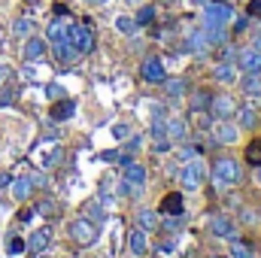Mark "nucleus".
Returning <instances> with one entry per match:
<instances>
[{
	"label": "nucleus",
	"instance_id": "1",
	"mask_svg": "<svg viewBox=\"0 0 261 258\" xmlns=\"http://www.w3.org/2000/svg\"><path fill=\"white\" fill-rule=\"evenodd\" d=\"M67 234H70V240L76 243V246H94L97 243V225L94 222H88L85 216L82 219H73L70 222V228H67Z\"/></svg>",
	"mask_w": 261,
	"mask_h": 258
},
{
	"label": "nucleus",
	"instance_id": "2",
	"mask_svg": "<svg viewBox=\"0 0 261 258\" xmlns=\"http://www.w3.org/2000/svg\"><path fill=\"white\" fill-rule=\"evenodd\" d=\"M234 18V9L228 3H216L210 0L203 6V28H228V21Z\"/></svg>",
	"mask_w": 261,
	"mask_h": 258
},
{
	"label": "nucleus",
	"instance_id": "3",
	"mask_svg": "<svg viewBox=\"0 0 261 258\" xmlns=\"http://www.w3.org/2000/svg\"><path fill=\"white\" fill-rule=\"evenodd\" d=\"M67 40L73 43V49H76L79 55H88V52H94V31H91L88 24H73V21H70Z\"/></svg>",
	"mask_w": 261,
	"mask_h": 258
},
{
	"label": "nucleus",
	"instance_id": "4",
	"mask_svg": "<svg viewBox=\"0 0 261 258\" xmlns=\"http://www.w3.org/2000/svg\"><path fill=\"white\" fill-rule=\"evenodd\" d=\"M200 183H203V161H186V167H182V173H179V186L186 189V192H197L200 189Z\"/></svg>",
	"mask_w": 261,
	"mask_h": 258
},
{
	"label": "nucleus",
	"instance_id": "5",
	"mask_svg": "<svg viewBox=\"0 0 261 258\" xmlns=\"http://www.w3.org/2000/svg\"><path fill=\"white\" fill-rule=\"evenodd\" d=\"M213 173H216L219 179H225L228 186H237V183H240V161H237V158H231V155H225V158H216V167H213Z\"/></svg>",
	"mask_w": 261,
	"mask_h": 258
},
{
	"label": "nucleus",
	"instance_id": "6",
	"mask_svg": "<svg viewBox=\"0 0 261 258\" xmlns=\"http://www.w3.org/2000/svg\"><path fill=\"white\" fill-rule=\"evenodd\" d=\"M206 110H210L213 119H231V116L237 113V100H234L231 94H213Z\"/></svg>",
	"mask_w": 261,
	"mask_h": 258
},
{
	"label": "nucleus",
	"instance_id": "7",
	"mask_svg": "<svg viewBox=\"0 0 261 258\" xmlns=\"http://www.w3.org/2000/svg\"><path fill=\"white\" fill-rule=\"evenodd\" d=\"M213 140H216V143H222V146H234V143L240 140V128H237V122L219 119V122L213 125Z\"/></svg>",
	"mask_w": 261,
	"mask_h": 258
},
{
	"label": "nucleus",
	"instance_id": "8",
	"mask_svg": "<svg viewBox=\"0 0 261 258\" xmlns=\"http://www.w3.org/2000/svg\"><path fill=\"white\" fill-rule=\"evenodd\" d=\"M140 73H143V79L146 82H164L167 79V70H164V61L161 58H143V64H140Z\"/></svg>",
	"mask_w": 261,
	"mask_h": 258
},
{
	"label": "nucleus",
	"instance_id": "9",
	"mask_svg": "<svg viewBox=\"0 0 261 258\" xmlns=\"http://www.w3.org/2000/svg\"><path fill=\"white\" fill-rule=\"evenodd\" d=\"M237 67H240L243 73H261V52L252 49V46L240 49V52H237Z\"/></svg>",
	"mask_w": 261,
	"mask_h": 258
},
{
	"label": "nucleus",
	"instance_id": "10",
	"mask_svg": "<svg viewBox=\"0 0 261 258\" xmlns=\"http://www.w3.org/2000/svg\"><path fill=\"white\" fill-rule=\"evenodd\" d=\"M210 231H213V237H219V240H234V237H237V225H234L228 216H216V219L210 222Z\"/></svg>",
	"mask_w": 261,
	"mask_h": 258
},
{
	"label": "nucleus",
	"instance_id": "11",
	"mask_svg": "<svg viewBox=\"0 0 261 258\" xmlns=\"http://www.w3.org/2000/svg\"><path fill=\"white\" fill-rule=\"evenodd\" d=\"M164 216H186V200L179 192H170L161 197V207H158Z\"/></svg>",
	"mask_w": 261,
	"mask_h": 258
},
{
	"label": "nucleus",
	"instance_id": "12",
	"mask_svg": "<svg viewBox=\"0 0 261 258\" xmlns=\"http://www.w3.org/2000/svg\"><path fill=\"white\" fill-rule=\"evenodd\" d=\"M206 49H210V40H206V31L203 28L200 31H192L186 37V52L189 55H206Z\"/></svg>",
	"mask_w": 261,
	"mask_h": 258
},
{
	"label": "nucleus",
	"instance_id": "13",
	"mask_svg": "<svg viewBox=\"0 0 261 258\" xmlns=\"http://www.w3.org/2000/svg\"><path fill=\"white\" fill-rule=\"evenodd\" d=\"M21 55H24V61H40L43 55H46V40H40V37H28L24 40V49H21Z\"/></svg>",
	"mask_w": 261,
	"mask_h": 258
},
{
	"label": "nucleus",
	"instance_id": "14",
	"mask_svg": "<svg viewBox=\"0 0 261 258\" xmlns=\"http://www.w3.org/2000/svg\"><path fill=\"white\" fill-rule=\"evenodd\" d=\"M73 113H76V100H70V97H61V100H55V107H52V122H67V119H73Z\"/></svg>",
	"mask_w": 261,
	"mask_h": 258
},
{
	"label": "nucleus",
	"instance_id": "15",
	"mask_svg": "<svg viewBox=\"0 0 261 258\" xmlns=\"http://www.w3.org/2000/svg\"><path fill=\"white\" fill-rule=\"evenodd\" d=\"M82 213H85V219H88V222H94L97 228H100V222L107 219V210H103V200H100V197L88 200V203L82 207Z\"/></svg>",
	"mask_w": 261,
	"mask_h": 258
},
{
	"label": "nucleus",
	"instance_id": "16",
	"mask_svg": "<svg viewBox=\"0 0 261 258\" xmlns=\"http://www.w3.org/2000/svg\"><path fill=\"white\" fill-rule=\"evenodd\" d=\"M49 243H52V228H37L31 234V240H28V249L31 252H43Z\"/></svg>",
	"mask_w": 261,
	"mask_h": 258
},
{
	"label": "nucleus",
	"instance_id": "17",
	"mask_svg": "<svg viewBox=\"0 0 261 258\" xmlns=\"http://www.w3.org/2000/svg\"><path fill=\"white\" fill-rule=\"evenodd\" d=\"M52 49H55V58H58L61 64H73V61L79 58V52L73 49L70 40H58V43H52Z\"/></svg>",
	"mask_w": 261,
	"mask_h": 258
},
{
	"label": "nucleus",
	"instance_id": "18",
	"mask_svg": "<svg viewBox=\"0 0 261 258\" xmlns=\"http://www.w3.org/2000/svg\"><path fill=\"white\" fill-rule=\"evenodd\" d=\"M125 179H128L130 186H146V167L130 158L128 164H125Z\"/></svg>",
	"mask_w": 261,
	"mask_h": 258
},
{
	"label": "nucleus",
	"instance_id": "19",
	"mask_svg": "<svg viewBox=\"0 0 261 258\" xmlns=\"http://www.w3.org/2000/svg\"><path fill=\"white\" fill-rule=\"evenodd\" d=\"M158 225H161V219H158L155 210H137V228H143V231L149 234V231H155Z\"/></svg>",
	"mask_w": 261,
	"mask_h": 258
},
{
	"label": "nucleus",
	"instance_id": "20",
	"mask_svg": "<svg viewBox=\"0 0 261 258\" xmlns=\"http://www.w3.org/2000/svg\"><path fill=\"white\" fill-rule=\"evenodd\" d=\"M130 252L137 258L149 252V240H146V231H143V228H134V231H130Z\"/></svg>",
	"mask_w": 261,
	"mask_h": 258
},
{
	"label": "nucleus",
	"instance_id": "21",
	"mask_svg": "<svg viewBox=\"0 0 261 258\" xmlns=\"http://www.w3.org/2000/svg\"><path fill=\"white\" fill-rule=\"evenodd\" d=\"M67 31H70V21L67 18H55L46 28V37H49V43H58V40H67Z\"/></svg>",
	"mask_w": 261,
	"mask_h": 258
},
{
	"label": "nucleus",
	"instance_id": "22",
	"mask_svg": "<svg viewBox=\"0 0 261 258\" xmlns=\"http://www.w3.org/2000/svg\"><path fill=\"white\" fill-rule=\"evenodd\" d=\"M186 134H189V125L182 119H167V140L170 143H182Z\"/></svg>",
	"mask_w": 261,
	"mask_h": 258
},
{
	"label": "nucleus",
	"instance_id": "23",
	"mask_svg": "<svg viewBox=\"0 0 261 258\" xmlns=\"http://www.w3.org/2000/svg\"><path fill=\"white\" fill-rule=\"evenodd\" d=\"M9 186H12V197H15V200H28V197H31V192H34V183H31V176L12 179Z\"/></svg>",
	"mask_w": 261,
	"mask_h": 258
},
{
	"label": "nucleus",
	"instance_id": "24",
	"mask_svg": "<svg viewBox=\"0 0 261 258\" xmlns=\"http://www.w3.org/2000/svg\"><path fill=\"white\" fill-rule=\"evenodd\" d=\"M258 125V113L252 107H237V128H255Z\"/></svg>",
	"mask_w": 261,
	"mask_h": 258
},
{
	"label": "nucleus",
	"instance_id": "25",
	"mask_svg": "<svg viewBox=\"0 0 261 258\" xmlns=\"http://www.w3.org/2000/svg\"><path fill=\"white\" fill-rule=\"evenodd\" d=\"M240 91L243 94H261V73H243Z\"/></svg>",
	"mask_w": 261,
	"mask_h": 258
},
{
	"label": "nucleus",
	"instance_id": "26",
	"mask_svg": "<svg viewBox=\"0 0 261 258\" xmlns=\"http://www.w3.org/2000/svg\"><path fill=\"white\" fill-rule=\"evenodd\" d=\"M213 76H216L219 82H234V76H237V67L231 64V61H219V64L213 67Z\"/></svg>",
	"mask_w": 261,
	"mask_h": 258
},
{
	"label": "nucleus",
	"instance_id": "27",
	"mask_svg": "<svg viewBox=\"0 0 261 258\" xmlns=\"http://www.w3.org/2000/svg\"><path fill=\"white\" fill-rule=\"evenodd\" d=\"M189 91V82L186 79H164V94L167 97H182Z\"/></svg>",
	"mask_w": 261,
	"mask_h": 258
},
{
	"label": "nucleus",
	"instance_id": "28",
	"mask_svg": "<svg viewBox=\"0 0 261 258\" xmlns=\"http://www.w3.org/2000/svg\"><path fill=\"white\" fill-rule=\"evenodd\" d=\"M61 155H64V149H61V146L43 149V152H40V164H43V167H55V164L61 161Z\"/></svg>",
	"mask_w": 261,
	"mask_h": 258
},
{
	"label": "nucleus",
	"instance_id": "29",
	"mask_svg": "<svg viewBox=\"0 0 261 258\" xmlns=\"http://www.w3.org/2000/svg\"><path fill=\"white\" fill-rule=\"evenodd\" d=\"M134 21H137V28H146V24H152V21H155V6H152V3L140 6V9H137V15H134Z\"/></svg>",
	"mask_w": 261,
	"mask_h": 258
},
{
	"label": "nucleus",
	"instance_id": "30",
	"mask_svg": "<svg viewBox=\"0 0 261 258\" xmlns=\"http://www.w3.org/2000/svg\"><path fill=\"white\" fill-rule=\"evenodd\" d=\"M203 31H206L210 46H225V43H228V31H225V28H203Z\"/></svg>",
	"mask_w": 261,
	"mask_h": 258
},
{
	"label": "nucleus",
	"instance_id": "31",
	"mask_svg": "<svg viewBox=\"0 0 261 258\" xmlns=\"http://www.w3.org/2000/svg\"><path fill=\"white\" fill-rule=\"evenodd\" d=\"M228 258H255V255H252V249H249L246 243L231 240V252H228Z\"/></svg>",
	"mask_w": 261,
	"mask_h": 258
},
{
	"label": "nucleus",
	"instance_id": "32",
	"mask_svg": "<svg viewBox=\"0 0 261 258\" xmlns=\"http://www.w3.org/2000/svg\"><path fill=\"white\" fill-rule=\"evenodd\" d=\"M246 161L255 164V167H261V137L249 143V149H246Z\"/></svg>",
	"mask_w": 261,
	"mask_h": 258
},
{
	"label": "nucleus",
	"instance_id": "33",
	"mask_svg": "<svg viewBox=\"0 0 261 258\" xmlns=\"http://www.w3.org/2000/svg\"><path fill=\"white\" fill-rule=\"evenodd\" d=\"M116 31H122V34H134L137 31V21L130 18V15H116Z\"/></svg>",
	"mask_w": 261,
	"mask_h": 258
},
{
	"label": "nucleus",
	"instance_id": "34",
	"mask_svg": "<svg viewBox=\"0 0 261 258\" xmlns=\"http://www.w3.org/2000/svg\"><path fill=\"white\" fill-rule=\"evenodd\" d=\"M31 31H34V21H31V18H18V21L12 24V34H15V37H31Z\"/></svg>",
	"mask_w": 261,
	"mask_h": 258
},
{
	"label": "nucleus",
	"instance_id": "35",
	"mask_svg": "<svg viewBox=\"0 0 261 258\" xmlns=\"http://www.w3.org/2000/svg\"><path fill=\"white\" fill-rule=\"evenodd\" d=\"M24 249H28V243H24L21 237H9V240H6V252H9V255H21Z\"/></svg>",
	"mask_w": 261,
	"mask_h": 258
},
{
	"label": "nucleus",
	"instance_id": "36",
	"mask_svg": "<svg viewBox=\"0 0 261 258\" xmlns=\"http://www.w3.org/2000/svg\"><path fill=\"white\" fill-rule=\"evenodd\" d=\"M113 137L119 140V143H125L130 137V125H125V122H119V125H113Z\"/></svg>",
	"mask_w": 261,
	"mask_h": 258
},
{
	"label": "nucleus",
	"instance_id": "37",
	"mask_svg": "<svg viewBox=\"0 0 261 258\" xmlns=\"http://www.w3.org/2000/svg\"><path fill=\"white\" fill-rule=\"evenodd\" d=\"M46 97H49V100H61V97H64V85H58V82L46 85Z\"/></svg>",
	"mask_w": 261,
	"mask_h": 258
},
{
	"label": "nucleus",
	"instance_id": "38",
	"mask_svg": "<svg viewBox=\"0 0 261 258\" xmlns=\"http://www.w3.org/2000/svg\"><path fill=\"white\" fill-rule=\"evenodd\" d=\"M203 107H210V97H206V94H195V100H192V113H200Z\"/></svg>",
	"mask_w": 261,
	"mask_h": 258
},
{
	"label": "nucleus",
	"instance_id": "39",
	"mask_svg": "<svg viewBox=\"0 0 261 258\" xmlns=\"http://www.w3.org/2000/svg\"><path fill=\"white\" fill-rule=\"evenodd\" d=\"M37 213H43V216H52V213H55V203H52V200H43V203L37 207Z\"/></svg>",
	"mask_w": 261,
	"mask_h": 258
},
{
	"label": "nucleus",
	"instance_id": "40",
	"mask_svg": "<svg viewBox=\"0 0 261 258\" xmlns=\"http://www.w3.org/2000/svg\"><path fill=\"white\" fill-rule=\"evenodd\" d=\"M246 24H249V18H246V15L234 18V31H237V34H240V31H246Z\"/></svg>",
	"mask_w": 261,
	"mask_h": 258
},
{
	"label": "nucleus",
	"instance_id": "41",
	"mask_svg": "<svg viewBox=\"0 0 261 258\" xmlns=\"http://www.w3.org/2000/svg\"><path fill=\"white\" fill-rule=\"evenodd\" d=\"M12 100H15V88H9V91L0 94V107H3V104H12Z\"/></svg>",
	"mask_w": 261,
	"mask_h": 258
},
{
	"label": "nucleus",
	"instance_id": "42",
	"mask_svg": "<svg viewBox=\"0 0 261 258\" xmlns=\"http://www.w3.org/2000/svg\"><path fill=\"white\" fill-rule=\"evenodd\" d=\"M252 49H258L261 52V28L255 31V37H252Z\"/></svg>",
	"mask_w": 261,
	"mask_h": 258
},
{
	"label": "nucleus",
	"instance_id": "43",
	"mask_svg": "<svg viewBox=\"0 0 261 258\" xmlns=\"http://www.w3.org/2000/svg\"><path fill=\"white\" fill-rule=\"evenodd\" d=\"M125 143H128V149H140V143H143V140H140V137H134V140H125Z\"/></svg>",
	"mask_w": 261,
	"mask_h": 258
},
{
	"label": "nucleus",
	"instance_id": "44",
	"mask_svg": "<svg viewBox=\"0 0 261 258\" xmlns=\"http://www.w3.org/2000/svg\"><path fill=\"white\" fill-rule=\"evenodd\" d=\"M161 252H173V240H164L161 243Z\"/></svg>",
	"mask_w": 261,
	"mask_h": 258
},
{
	"label": "nucleus",
	"instance_id": "45",
	"mask_svg": "<svg viewBox=\"0 0 261 258\" xmlns=\"http://www.w3.org/2000/svg\"><path fill=\"white\" fill-rule=\"evenodd\" d=\"M9 183H12V179H9V173H0V189H6Z\"/></svg>",
	"mask_w": 261,
	"mask_h": 258
},
{
	"label": "nucleus",
	"instance_id": "46",
	"mask_svg": "<svg viewBox=\"0 0 261 258\" xmlns=\"http://www.w3.org/2000/svg\"><path fill=\"white\" fill-rule=\"evenodd\" d=\"M6 76H9V67H6V64H0V82H3Z\"/></svg>",
	"mask_w": 261,
	"mask_h": 258
},
{
	"label": "nucleus",
	"instance_id": "47",
	"mask_svg": "<svg viewBox=\"0 0 261 258\" xmlns=\"http://www.w3.org/2000/svg\"><path fill=\"white\" fill-rule=\"evenodd\" d=\"M88 3H94V6H103V3H110V0H88Z\"/></svg>",
	"mask_w": 261,
	"mask_h": 258
},
{
	"label": "nucleus",
	"instance_id": "48",
	"mask_svg": "<svg viewBox=\"0 0 261 258\" xmlns=\"http://www.w3.org/2000/svg\"><path fill=\"white\" fill-rule=\"evenodd\" d=\"M258 186H261V167H258Z\"/></svg>",
	"mask_w": 261,
	"mask_h": 258
},
{
	"label": "nucleus",
	"instance_id": "49",
	"mask_svg": "<svg viewBox=\"0 0 261 258\" xmlns=\"http://www.w3.org/2000/svg\"><path fill=\"white\" fill-rule=\"evenodd\" d=\"M216 3H225V0H216Z\"/></svg>",
	"mask_w": 261,
	"mask_h": 258
},
{
	"label": "nucleus",
	"instance_id": "50",
	"mask_svg": "<svg viewBox=\"0 0 261 258\" xmlns=\"http://www.w3.org/2000/svg\"><path fill=\"white\" fill-rule=\"evenodd\" d=\"M213 258H222V255H213Z\"/></svg>",
	"mask_w": 261,
	"mask_h": 258
}]
</instances>
